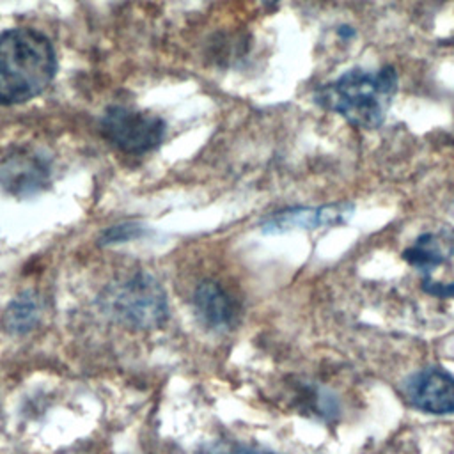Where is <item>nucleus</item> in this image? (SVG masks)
<instances>
[{
    "label": "nucleus",
    "instance_id": "f257e3e1",
    "mask_svg": "<svg viewBox=\"0 0 454 454\" xmlns=\"http://www.w3.org/2000/svg\"><path fill=\"white\" fill-rule=\"evenodd\" d=\"M57 71V59L46 35L32 28L0 34V103H25L41 94Z\"/></svg>",
    "mask_w": 454,
    "mask_h": 454
},
{
    "label": "nucleus",
    "instance_id": "f03ea898",
    "mask_svg": "<svg viewBox=\"0 0 454 454\" xmlns=\"http://www.w3.org/2000/svg\"><path fill=\"white\" fill-rule=\"evenodd\" d=\"M397 92V73L392 66L378 71L351 69L316 92V101L351 126L374 129L383 124Z\"/></svg>",
    "mask_w": 454,
    "mask_h": 454
},
{
    "label": "nucleus",
    "instance_id": "7ed1b4c3",
    "mask_svg": "<svg viewBox=\"0 0 454 454\" xmlns=\"http://www.w3.org/2000/svg\"><path fill=\"white\" fill-rule=\"evenodd\" d=\"M103 303L117 321L133 328H156L165 323L168 314L163 287L147 273H137L112 284Z\"/></svg>",
    "mask_w": 454,
    "mask_h": 454
},
{
    "label": "nucleus",
    "instance_id": "20e7f679",
    "mask_svg": "<svg viewBox=\"0 0 454 454\" xmlns=\"http://www.w3.org/2000/svg\"><path fill=\"white\" fill-rule=\"evenodd\" d=\"M101 129L105 138L121 151L145 153L161 142L165 124L154 114L112 106L101 119Z\"/></svg>",
    "mask_w": 454,
    "mask_h": 454
},
{
    "label": "nucleus",
    "instance_id": "39448f33",
    "mask_svg": "<svg viewBox=\"0 0 454 454\" xmlns=\"http://www.w3.org/2000/svg\"><path fill=\"white\" fill-rule=\"evenodd\" d=\"M411 406L438 415L454 413V376L442 367H426L404 383Z\"/></svg>",
    "mask_w": 454,
    "mask_h": 454
},
{
    "label": "nucleus",
    "instance_id": "423d86ee",
    "mask_svg": "<svg viewBox=\"0 0 454 454\" xmlns=\"http://www.w3.org/2000/svg\"><path fill=\"white\" fill-rule=\"evenodd\" d=\"M355 213L351 202H337L319 207H293L266 218L262 223L264 232H287L294 229H317L335 227L346 223Z\"/></svg>",
    "mask_w": 454,
    "mask_h": 454
},
{
    "label": "nucleus",
    "instance_id": "0eeeda50",
    "mask_svg": "<svg viewBox=\"0 0 454 454\" xmlns=\"http://www.w3.org/2000/svg\"><path fill=\"white\" fill-rule=\"evenodd\" d=\"M195 312L209 328H225L234 321L236 303L232 296L213 280L202 282L193 294Z\"/></svg>",
    "mask_w": 454,
    "mask_h": 454
},
{
    "label": "nucleus",
    "instance_id": "6e6552de",
    "mask_svg": "<svg viewBox=\"0 0 454 454\" xmlns=\"http://www.w3.org/2000/svg\"><path fill=\"white\" fill-rule=\"evenodd\" d=\"M449 241L442 239L440 236L427 232L419 236L411 247L403 252L406 262L420 270H431L438 264H443L450 254Z\"/></svg>",
    "mask_w": 454,
    "mask_h": 454
},
{
    "label": "nucleus",
    "instance_id": "1a4fd4ad",
    "mask_svg": "<svg viewBox=\"0 0 454 454\" xmlns=\"http://www.w3.org/2000/svg\"><path fill=\"white\" fill-rule=\"evenodd\" d=\"M39 317L41 300L34 293H23L9 303L4 323L12 333H27L39 323Z\"/></svg>",
    "mask_w": 454,
    "mask_h": 454
},
{
    "label": "nucleus",
    "instance_id": "9d476101",
    "mask_svg": "<svg viewBox=\"0 0 454 454\" xmlns=\"http://www.w3.org/2000/svg\"><path fill=\"white\" fill-rule=\"evenodd\" d=\"M44 181V168L35 160H14L5 170L7 186H18L21 192L25 188L35 190L37 184Z\"/></svg>",
    "mask_w": 454,
    "mask_h": 454
},
{
    "label": "nucleus",
    "instance_id": "9b49d317",
    "mask_svg": "<svg viewBox=\"0 0 454 454\" xmlns=\"http://www.w3.org/2000/svg\"><path fill=\"white\" fill-rule=\"evenodd\" d=\"M138 232H140V227H137V225H129V223L115 225V227H112L108 232H105V243L126 241V239L137 236Z\"/></svg>",
    "mask_w": 454,
    "mask_h": 454
},
{
    "label": "nucleus",
    "instance_id": "f8f14e48",
    "mask_svg": "<svg viewBox=\"0 0 454 454\" xmlns=\"http://www.w3.org/2000/svg\"><path fill=\"white\" fill-rule=\"evenodd\" d=\"M424 291L433 294V296H440V298H452L454 296V280L449 284L443 282H433L429 277H426L424 280Z\"/></svg>",
    "mask_w": 454,
    "mask_h": 454
},
{
    "label": "nucleus",
    "instance_id": "ddd939ff",
    "mask_svg": "<svg viewBox=\"0 0 454 454\" xmlns=\"http://www.w3.org/2000/svg\"><path fill=\"white\" fill-rule=\"evenodd\" d=\"M207 454H273L268 450L261 449H252V447H241V445H232V447H215Z\"/></svg>",
    "mask_w": 454,
    "mask_h": 454
}]
</instances>
